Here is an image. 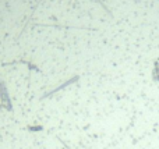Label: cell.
Here are the masks:
<instances>
[{"mask_svg": "<svg viewBox=\"0 0 159 149\" xmlns=\"http://www.w3.org/2000/svg\"><path fill=\"white\" fill-rule=\"evenodd\" d=\"M0 110H6V112H10V113L14 112L10 94H8L7 86H6V82L3 81L2 75H0Z\"/></svg>", "mask_w": 159, "mask_h": 149, "instance_id": "6da1fadb", "label": "cell"}, {"mask_svg": "<svg viewBox=\"0 0 159 149\" xmlns=\"http://www.w3.org/2000/svg\"><path fill=\"white\" fill-rule=\"evenodd\" d=\"M80 75H73L70 80H67V81H64L63 84H60V85H57V86H55L53 89H50V91H48V92H45L43 95L41 96V100H45V99H49V98H52L55 94H57V92H60V91H63L64 88H67V86H70V85H73V84H75V82H78L80 81Z\"/></svg>", "mask_w": 159, "mask_h": 149, "instance_id": "7a4b0ae2", "label": "cell"}, {"mask_svg": "<svg viewBox=\"0 0 159 149\" xmlns=\"http://www.w3.org/2000/svg\"><path fill=\"white\" fill-rule=\"evenodd\" d=\"M14 64H25V66L30 68V71H35V72H39V74H42L41 68H39L38 66H36L35 63H32V61L30 60H25V59H18V60H13V61H7V63H3L2 66H14Z\"/></svg>", "mask_w": 159, "mask_h": 149, "instance_id": "3957f363", "label": "cell"}, {"mask_svg": "<svg viewBox=\"0 0 159 149\" xmlns=\"http://www.w3.org/2000/svg\"><path fill=\"white\" fill-rule=\"evenodd\" d=\"M152 77H154V81H158L159 82V60L154 61V71H152Z\"/></svg>", "mask_w": 159, "mask_h": 149, "instance_id": "277c9868", "label": "cell"}, {"mask_svg": "<svg viewBox=\"0 0 159 149\" xmlns=\"http://www.w3.org/2000/svg\"><path fill=\"white\" fill-rule=\"evenodd\" d=\"M96 2H98V3H99V4H101V6H102V7H103V10H105V11H106V13H107V14H109V15H110V17H113L112 11H110V10H109V7H107V6H106V4H105V3H103V2H102V0H96Z\"/></svg>", "mask_w": 159, "mask_h": 149, "instance_id": "5b68a950", "label": "cell"}, {"mask_svg": "<svg viewBox=\"0 0 159 149\" xmlns=\"http://www.w3.org/2000/svg\"><path fill=\"white\" fill-rule=\"evenodd\" d=\"M27 130H30V131H43V128H42L41 125H35V127H34V125H30Z\"/></svg>", "mask_w": 159, "mask_h": 149, "instance_id": "8992f818", "label": "cell"}]
</instances>
